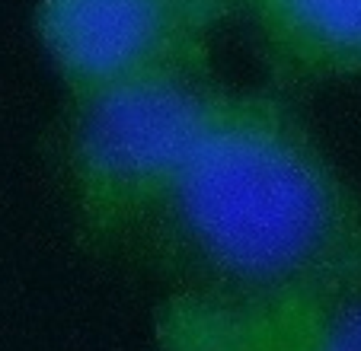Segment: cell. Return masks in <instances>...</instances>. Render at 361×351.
<instances>
[{
    "label": "cell",
    "mask_w": 361,
    "mask_h": 351,
    "mask_svg": "<svg viewBox=\"0 0 361 351\" xmlns=\"http://www.w3.org/2000/svg\"><path fill=\"white\" fill-rule=\"evenodd\" d=\"M160 351H294L275 323L250 304L176 290L157 313Z\"/></svg>",
    "instance_id": "5b68a950"
},
{
    "label": "cell",
    "mask_w": 361,
    "mask_h": 351,
    "mask_svg": "<svg viewBox=\"0 0 361 351\" xmlns=\"http://www.w3.org/2000/svg\"><path fill=\"white\" fill-rule=\"evenodd\" d=\"M227 10L281 87L361 77V0H227Z\"/></svg>",
    "instance_id": "277c9868"
},
{
    "label": "cell",
    "mask_w": 361,
    "mask_h": 351,
    "mask_svg": "<svg viewBox=\"0 0 361 351\" xmlns=\"http://www.w3.org/2000/svg\"><path fill=\"white\" fill-rule=\"evenodd\" d=\"M144 233L179 290L233 304H291L361 281V192L275 93L224 90Z\"/></svg>",
    "instance_id": "6da1fadb"
},
{
    "label": "cell",
    "mask_w": 361,
    "mask_h": 351,
    "mask_svg": "<svg viewBox=\"0 0 361 351\" xmlns=\"http://www.w3.org/2000/svg\"><path fill=\"white\" fill-rule=\"evenodd\" d=\"M224 87L208 64L71 96L64 166L77 223L96 243L144 233L170 202Z\"/></svg>",
    "instance_id": "7a4b0ae2"
},
{
    "label": "cell",
    "mask_w": 361,
    "mask_h": 351,
    "mask_svg": "<svg viewBox=\"0 0 361 351\" xmlns=\"http://www.w3.org/2000/svg\"><path fill=\"white\" fill-rule=\"evenodd\" d=\"M227 0H39L35 35L71 96L208 64Z\"/></svg>",
    "instance_id": "3957f363"
},
{
    "label": "cell",
    "mask_w": 361,
    "mask_h": 351,
    "mask_svg": "<svg viewBox=\"0 0 361 351\" xmlns=\"http://www.w3.org/2000/svg\"><path fill=\"white\" fill-rule=\"evenodd\" d=\"M259 310L294 351H361V281Z\"/></svg>",
    "instance_id": "8992f818"
}]
</instances>
